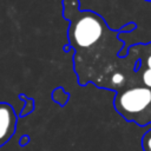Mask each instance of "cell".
Here are the masks:
<instances>
[{
	"label": "cell",
	"instance_id": "6da1fadb",
	"mask_svg": "<svg viewBox=\"0 0 151 151\" xmlns=\"http://www.w3.org/2000/svg\"><path fill=\"white\" fill-rule=\"evenodd\" d=\"M63 18L68 21V44L63 47L73 54V70L78 83L85 86L91 80L92 71H98L110 58L119 57L125 42L118 38L120 33L132 32L137 25L131 21L118 29H111L106 20L94 11L80 9L79 0H61Z\"/></svg>",
	"mask_w": 151,
	"mask_h": 151
},
{
	"label": "cell",
	"instance_id": "7a4b0ae2",
	"mask_svg": "<svg viewBox=\"0 0 151 151\" xmlns=\"http://www.w3.org/2000/svg\"><path fill=\"white\" fill-rule=\"evenodd\" d=\"M151 104V90L146 86L127 88L120 94H116L114 107L124 117L143 112Z\"/></svg>",
	"mask_w": 151,
	"mask_h": 151
},
{
	"label": "cell",
	"instance_id": "3957f363",
	"mask_svg": "<svg viewBox=\"0 0 151 151\" xmlns=\"http://www.w3.org/2000/svg\"><path fill=\"white\" fill-rule=\"evenodd\" d=\"M18 116L7 103H0V147L4 146L15 133Z\"/></svg>",
	"mask_w": 151,
	"mask_h": 151
},
{
	"label": "cell",
	"instance_id": "277c9868",
	"mask_svg": "<svg viewBox=\"0 0 151 151\" xmlns=\"http://www.w3.org/2000/svg\"><path fill=\"white\" fill-rule=\"evenodd\" d=\"M19 99H21L24 101V104H25L21 113L19 114L20 117H25V116L29 114L31 112H33V109H34V99L33 98H28L27 96L21 93V94H19Z\"/></svg>",
	"mask_w": 151,
	"mask_h": 151
},
{
	"label": "cell",
	"instance_id": "5b68a950",
	"mask_svg": "<svg viewBox=\"0 0 151 151\" xmlns=\"http://www.w3.org/2000/svg\"><path fill=\"white\" fill-rule=\"evenodd\" d=\"M124 83H125V76L123 73L114 72L111 76V79H110V84L111 85H113V86H122Z\"/></svg>",
	"mask_w": 151,
	"mask_h": 151
},
{
	"label": "cell",
	"instance_id": "8992f818",
	"mask_svg": "<svg viewBox=\"0 0 151 151\" xmlns=\"http://www.w3.org/2000/svg\"><path fill=\"white\" fill-rule=\"evenodd\" d=\"M142 78H143L144 85H146V87L151 88V68L144 70V72L142 74Z\"/></svg>",
	"mask_w": 151,
	"mask_h": 151
},
{
	"label": "cell",
	"instance_id": "52a82bcc",
	"mask_svg": "<svg viewBox=\"0 0 151 151\" xmlns=\"http://www.w3.org/2000/svg\"><path fill=\"white\" fill-rule=\"evenodd\" d=\"M143 144H144V149L146 151H151V133L147 132L144 138H143Z\"/></svg>",
	"mask_w": 151,
	"mask_h": 151
},
{
	"label": "cell",
	"instance_id": "ba28073f",
	"mask_svg": "<svg viewBox=\"0 0 151 151\" xmlns=\"http://www.w3.org/2000/svg\"><path fill=\"white\" fill-rule=\"evenodd\" d=\"M144 47H145L146 51L149 52V55H147V59H146L147 68H151V42H149L147 45H144Z\"/></svg>",
	"mask_w": 151,
	"mask_h": 151
},
{
	"label": "cell",
	"instance_id": "9c48e42d",
	"mask_svg": "<svg viewBox=\"0 0 151 151\" xmlns=\"http://www.w3.org/2000/svg\"><path fill=\"white\" fill-rule=\"evenodd\" d=\"M28 140H29V137H28V136H22L21 139H20V145H21V146L26 145V144L28 143Z\"/></svg>",
	"mask_w": 151,
	"mask_h": 151
},
{
	"label": "cell",
	"instance_id": "30bf717a",
	"mask_svg": "<svg viewBox=\"0 0 151 151\" xmlns=\"http://www.w3.org/2000/svg\"><path fill=\"white\" fill-rule=\"evenodd\" d=\"M145 1H147V2H151V0H145Z\"/></svg>",
	"mask_w": 151,
	"mask_h": 151
}]
</instances>
